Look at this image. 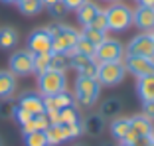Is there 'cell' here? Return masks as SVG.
Listing matches in <instances>:
<instances>
[{
    "label": "cell",
    "instance_id": "3",
    "mask_svg": "<svg viewBox=\"0 0 154 146\" xmlns=\"http://www.w3.org/2000/svg\"><path fill=\"white\" fill-rule=\"evenodd\" d=\"M38 89H40L42 97H50L55 93H61L67 89V77L63 71H55V69H48L42 75H38Z\"/></svg>",
    "mask_w": 154,
    "mask_h": 146
},
{
    "label": "cell",
    "instance_id": "23",
    "mask_svg": "<svg viewBox=\"0 0 154 146\" xmlns=\"http://www.w3.org/2000/svg\"><path fill=\"white\" fill-rule=\"evenodd\" d=\"M103 126H105V119L101 117V114H93V117H89V119L83 123V130L89 132L91 136L101 134V132H103Z\"/></svg>",
    "mask_w": 154,
    "mask_h": 146
},
{
    "label": "cell",
    "instance_id": "15",
    "mask_svg": "<svg viewBox=\"0 0 154 146\" xmlns=\"http://www.w3.org/2000/svg\"><path fill=\"white\" fill-rule=\"evenodd\" d=\"M16 91V75L10 71H0V99H10Z\"/></svg>",
    "mask_w": 154,
    "mask_h": 146
},
{
    "label": "cell",
    "instance_id": "19",
    "mask_svg": "<svg viewBox=\"0 0 154 146\" xmlns=\"http://www.w3.org/2000/svg\"><path fill=\"white\" fill-rule=\"evenodd\" d=\"M16 6H18V10L24 16H38L44 10V2L42 0H18Z\"/></svg>",
    "mask_w": 154,
    "mask_h": 146
},
{
    "label": "cell",
    "instance_id": "21",
    "mask_svg": "<svg viewBox=\"0 0 154 146\" xmlns=\"http://www.w3.org/2000/svg\"><path fill=\"white\" fill-rule=\"evenodd\" d=\"M44 132H45V138H48V146H57L61 142H65V134H63L61 124H50Z\"/></svg>",
    "mask_w": 154,
    "mask_h": 146
},
{
    "label": "cell",
    "instance_id": "48",
    "mask_svg": "<svg viewBox=\"0 0 154 146\" xmlns=\"http://www.w3.org/2000/svg\"><path fill=\"white\" fill-rule=\"evenodd\" d=\"M150 146H154V140H152V144H150Z\"/></svg>",
    "mask_w": 154,
    "mask_h": 146
},
{
    "label": "cell",
    "instance_id": "45",
    "mask_svg": "<svg viewBox=\"0 0 154 146\" xmlns=\"http://www.w3.org/2000/svg\"><path fill=\"white\" fill-rule=\"evenodd\" d=\"M150 36H152V41H154V30H152V32H150Z\"/></svg>",
    "mask_w": 154,
    "mask_h": 146
},
{
    "label": "cell",
    "instance_id": "9",
    "mask_svg": "<svg viewBox=\"0 0 154 146\" xmlns=\"http://www.w3.org/2000/svg\"><path fill=\"white\" fill-rule=\"evenodd\" d=\"M125 55H144V57H154V41L148 34H138L134 36L128 46L125 47Z\"/></svg>",
    "mask_w": 154,
    "mask_h": 146
},
{
    "label": "cell",
    "instance_id": "44",
    "mask_svg": "<svg viewBox=\"0 0 154 146\" xmlns=\"http://www.w3.org/2000/svg\"><path fill=\"white\" fill-rule=\"evenodd\" d=\"M2 2H8V4H16L18 0H2Z\"/></svg>",
    "mask_w": 154,
    "mask_h": 146
},
{
    "label": "cell",
    "instance_id": "8",
    "mask_svg": "<svg viewBox=\"0 0 154 146\" xmlns=\"http://www.w3.org/2000/svg\"><path fill=\"white\" fill-rule=\"evenodd\" d=\"M125 57V46H122L119 40H113V38H107L103 44L97 46L95 51V59L99 61H121Z\"/></svg>",
    "mask_w": 154,
    "mask_h": 146
},
{
    "label": "cell",
    "instance_id": "40",
    "mask_svg": "<svg viewBox=\"0 0 154 146\" xmlns=\"http://www.w3.org/2000/svg\"><path fill=\"white\" fill-rule=\"evenodd\" d=\"M138 136H140V134L136 132V130H132V128H131V130L127 132V136H125V140H122V142H125V144H134V140H136Z\"/></svg>",
    "mask_w": 154,
    "mask_h": 146
},
{
    "label": "cell",
    "instance_id": "25",
    "mask_svg": "<svg viewBox=\"0 0 154 146\" xmlns=\"http://www.w3.org/2000/svg\"><path fill=\"white\" fill-rule=\"evenodd\" d=\"M81 36L87 38V40H89L91 44H95V46L103 44V41L109 38V36H107V32H99V30H95V28H91V26H83Z\"/></svg>",
    "mask_w": 154,
    "mask_h": 146
},
{
    "label": "cell",
    "instance_id": "11",
    "mask_svg": "<svg viewBox=\"0 0 154 146\" xmlns=\"http://www.w3.org/2000/svg\"><path fill=\"white\" fill-rule=\"evenodd\" d=\"M18 107L24 111H28L30 114H42L45 113V107H44V97L40 93H34V91H26L18 97Z\"/></svg>",
    "mask_w": 154,
    "mask_h": 146
},
{
    "label": "cell",
    "instance_id": "26",
    "mask_svg": "<svg viewBox=\"0 0 154 146\" xmlns=\"http://www.w3.org/2000/svg\"><path fill=\"white\" fill-rule=\"evenodd\" d=\"M59 120H61V124H71L81 120V114L75 109V105H71V107H65V109H59Z\"/></svg>",
    "mask_w": 154,
    "mask_h": 146
},
{
    "label": "cell",
    "instance_id": "42",
    "mask_svg": "<svg viewBox=\"0 0 154 146\" xmlns=\"http://www.w3.org/2000/svg\"><path fill=\"white\" fill-rule=\"evenodd\" d=\"M44 2V6H51V4H57V2H61V0H42Z\"/></svg>",
    "mask_w": 154,
    "mask_h": 146
},
{
    "label": "cell",
    "instance_id": "33",
    "mask_svg": "<svg viewBox=\"0 0 154 146\" xmlns=\"http://www.w3.org/2000/svg\"><path fill=\"white\" fill-rule=\"evenodd\" d=\"M12 117H14V119H16V123H18V124H20V126H22V124H24V123H28V120L32 119L34 114H30V113H28V111H24V109H20V107H18V105H16V107H14V111H12Z\"/></svg>",
    "mask_w": 154,
    "mask_h": 146
},
{
    "label": "cell",
    "instance_id": "31",
    "mask_svg": "<svg viewBox=\"0 0 154 146\" xmlns=\"http://www.w3.org/2000/svg\"><path fill=\"white\" fill-rule=\"evenodd\" d=\"M89 26H91V28H95V30H99V32H107V30H109V24H107V16H105V10H103V8L97 10L95 18L91 20Z\"/></svg>",
    "mask_w": 154,
    "mask_h": 146
},
{
    "label": "cell",
    "instance_id": "46",
    "mask_svg": "<svg viewBox=\"0 0 154 146\" xmlns=\"http://www.w3.org/2000/svg\"><path fill=\"white\" fill-rule=\"evenodd\" d=\"M105 2H119V0H105Z\"/></svg>",
    "mask_w": 154,
    "mask_h": 146
},
{
    "label": "cell",
    "instance_id": "14",
    "mask_svg": "<svg viewBox=\"0 0 154 146\" xmlns=\"http://www.w3.org/2000/svg\"><path fill=\"white\" fill-rule=\"evenodd\" d=\"M128 120H131V128L136 130L140 136H152L154 134V124L148 117H144V114H134V117H131Z\"/></svg>",
    "mask_w": 154,
    "mask_h": 146
},
{
    "label": "cell",
    "instance_id": "37",
    "mask_svg": "<svg viewBox=\"0 0 154 146\" xmlns=\"http://www.w3.org/2000/svg\"><path fill=\"white\" fill-rule=\"evenodd\" d=\"M83 2H87V0H61V4H63L67 10H77Z\"/></svg>",
    "mask_w": 154,
    "mask_h": 146
},
{
    "label": "cell",
    "instance_id": "32",
    "mask_svg": "<svg viewBox=\"0 0 154 146\" xmlns=\"http://www.w3.org/2000/svg\"><path fill=\"white\" fill-rule=\"evenodd\" d=\"M97 69H99V61H97V59H91L89 63H87L85 67L79 71V75H83V77H93V79H97Z\"/></svg>",
    "mask_w": 154,
    "mask_h": 146
},
{
    "label": "cell",
    "instance_id": "7",
    "mask_svg": "<svg viewBox=\"0 0 154 146\" xmlns=\"http://www.w3.org/2000/svg\"><path fill=\"white\" fill-rule=\"evenodd\" d=\"M8 65H10L8 71L14 73L16 77L30 75V73H34V53H30L28 50H20V51L10 55Z\"/></svg>",
    "mask_w": 154,
    "mask_h": 146
},
{
    "label": "cell",
    "instance_id": "38",
    "mask_svg": "<svg viewBox=\"0 0 154 146\" xmlns=\"http://www.w3.org/2000/svg\"><path fill=\"white\" fill-rule=\"evenodd\" d=\"M144 105V117H148L150 120L154 119V99L152 101H146V103H142Z\"/></svg>",
    "mask_w": 154,
    "mask_h": 146
},
{
    "label": "cell",
    "instance_id": "10",
    "mask_svg": "<svg viewBox=\"0 0 154 146\" xmlns=\"http://www.w3.org/2000/svg\"><path fill=\"white\" fill-rule=\"evenodd\" d=\"M28 51L30 53H50L51 51V34L48 28H38L30 34Z\"/></svg>",
    "mask_w": 154,
    "mask_h": 146
},
{
    "label": "cell",
    "instance_id": "29",
    "mask_svg": "<svg viewBox=\"0 0 154 146\" xmlns=\"http://www.w3.org/2000/svg\"><path fill=\"white\" fill-rule=\"evenodd\" d=\"M63 126V134H65V140H71V138L81 136L85 130H83V120H77V123L71 124H61Z\"/></svg>",
    "mask_w": 154,
    "mask_h": 146
},
{
    "label": "cell",
    "instance_id": "30",
    "mask_svg": "<svg viewBox=\"0 0 154 146\" xmlns=\"http://www.w3.org/2000/svg\"><path fill=\"white\" fill-rule=\"evenodd\" d=\"M119 111H121V101L119 99H107L103 103V107H101V117H115V114H119Z\"/></svg>",
    "mask_w": 154,
    "mask_h": 146
},
{
    "label": "cell",
    "instance_id": "20",
    "mask_svg": "<svg viewBox=\"0 0 154 146\" xmlns=\"http://www.w3.org/2000/svg\"><path fill=\"white\" fill-rule=\"evenodd\" d=\"M18 44V32L14 28L6 26L0 30V50H12Z\"/></svg>",
    "mask_w": 154,
    "mask_h": 146
},
{
    "label": "cell",
    "instance_id": "6",
    "mask_svg": "<svg viewBox=\"0 0 154 146\" xmlns=\"http://www.w3.org/2000/svg\"><path fill=\"white\" fill-rule=\"evenodd\" d=\"M125 69L132 73L136 79L154 75V57L144 55H125Z\"/></svg>",
    "mask_w": 154,
    "mask_h": 146
},
{
    "label": "cell",
    "instance_id": "4",
    "mask_svg": "<svg viewBox=\"0 0 154 146\" xmlns=\"http://www.w3.org/2000/svg\"><path fill=\"white\" fill-rule=\"evenodd\" d=\"M105 16H107L109 30H113V32H125L132 26V10L127 4L115 2L113 6L105 10Z\"/></svg>",
    "mask_w": 154,
    "mask_h": 146
},
{
    "label": "cell",
    "instance_id": "22",
    "mask_svg": "<svg viewBox=\"0 0 154 146\" xmlns=\"http://www.w3.org/2000/svg\"><path fill=\"white\" fill-rule=\"evenodd\" d=\"M73 53H81V55H87V57H95V51H97V46L95 44H91L87 38H83L81 34H79V40L75 41V46H73Z\"/></svg>",
    "mask_w": 154,
    "mask_h": 146
},
{
    "label": "cell",
    "instance_id": "18",
    "mask_svg": "<svg viewBox=\"0 0 154 146\" xmlns=\"http://www.w3.org/2000/svg\"><path fill=\"white\" fill-rule=\"evenodd\" d=\"M97 10H99V6L87 0V2H83V4L79 6V8H77V20H79V22H81L83 26H89L91 20L95 18Z\"/></svg>",
    "mask_w": 154,
    "mask_h": 146
},
{
    "label": "cell",
    "instance_id": "28",
    "mask_svg": "<svg viewBox=\"0 0 154 146\" xmlns=\"http://www.w3.org/2000/svg\"><path fill=\"white\" fill-rule=\"evenodd\" d=\"M50 57H51V51L50 53H34V73L42 75L44 71L50 69Z\"/></svg>",
    "mask_w": 154,
    "mask_h": 146
},
{
    "label": "cell",
    "instance_id": "43",
    "mask_svg": "<svg viewBox=\"0 0 154 146\" xmlns=\"http://www.w3.org/2000/svg\"><path fill=\"white\" fill-rule=\"evenodd\" d=\"M101 146H117V144H115V142H103Z\"/></svg>",
    "mask_w": 154,
    "mask_h": 146
},
{
    "label": "cell",
    "instance_id": "13",
    "mask_svg": "<svg viewBox=\"0 0 154 146\" xmlns=\"http://www.w3.org/2000/svg\"><path fill=\"white\" fill-rule=\"evenodd\" d=\"M73 103H75V99H73V95H69L67 91H61V93H55V95L44 97L45 111H59V109H65V107H71Z\"/></svg>",
    "mask_w": 154,
    "mask_h": 146
},
{
    "label": "cell",
    "instance_id": "27",
    "mask_svg": "<svg viewBox=\"0 0 154 146\" xmlns=\"http://www.w3.org/2000/svg\"><path fill=\"white\" fill-rule=\"evenodd\" d=\"M24 144L26 146H48L45 132L44 130H34V132L24 134Z\"/></svg>",
    "mask_w": 154,
    "mask_h": 146
},
{
    "label": "cell",
    "instance_id": "24",
    "mask_svg": "<svg viewBox=\"0 0 154 146\" xmlns=\"http://www.w3.org/2000/svg\"><path fill=\"white\" fill-rule=\"evenodd\" d=\"M71 67V57L67 53H51L50 57V69H55V71H67Z\"/></svg>",
    "mask_w": 154,
    "mask_h": 146
},
{
    "label": "cell",
    "instance_id": "34",
    "mask_svg": "<svg viewBox=\"0 0 154 146\" xmlns=\"http://www.w3.org/2000/svg\"><path fill=\"white\" fill-rule=\"evenodd\" d=\"M48 12H50V16H51V18L59 20V18H63L65 14H67V8H65V6L61 4V2H57V4L48 6Z\"/></svg>",
    "mask_w": 154,
    "mask_h": 146
},
{
    "label": "cell",
    "instance_id": "5",
    "mask_svg": "<svg viewBox=\"0 0 154 146\" xmlns=\"http://www.w3.org/2000/svg\"><path fill=\"white\" fill-rule=\"evenodd\" d=\"M127 69L122 61H101L97 69V81L105 87H115L125 79Z\"/></svg>",
    "mask_w": 154,
    "mask_h": 146
},
{
    "label": "cell",
    "instance_id": "1",
    "mask_svg": "<svg viewBox=\"0 0 154 146\" xmlns=\"http://www.w3.org/2000/svg\"><path fill=\"white\" fill-rule=\"evenodd\" d=\"M48 30L51 34V53H65L73 50L75 41L79 40V32L65 24H54Z\"/></svg>",
    "mask_w": 154,
    "mask_h": 146
},
{
    "label": "cell",
    "instance_id": "47",
    "mask_svg": "<svg viewBox=\"0 0 154 146\" xmlns=\"http://www.w3.org/2000/svg\"><path fill=\"white\" fill-rule=\"evenodd\" d=\"M121 146H132V144H125V142H122V144H121Z\"/></svg>",
    "mask_w": 154,
    "mask_h": 146
},
{
    "label": "cell",
    "instance_id": "2",
    "mask_svg": "<svg viewBox=\"0 0 154 146\" xmlns=\"http://www.w3.org/2000/svg\"><path fill=\"white\" fill-rule=\"evenodd\" d=\"M99 91H101V83L97 79L79 75L75 81V95H73V99L81 107H93L95 101L99 99Z\"/></svg>",
    "mask_w": 154,
    "mask_h": 146
},
{
    "label": "cell",
    "instance_id": "35",
    "mask_svg": "<svg viewBox=\"0 0 154 146\" xmlns=\"http://www.w3.org/2000/svg\"><path fill=\"white\" fill-rule=\"evenodd\" d=\"M34 126H36V130H45V128L50 126V120H48V117H45V113L42 114H34Z\"/></svg>",
    "mask_w": 154,
    "mask_h": 146
},
{
    "label": "cell",
    "instance_id": "12",
    "mask_svg": "<svg viewBox=\"0 0 154 146\" xmlns=\"http://www.w3.org/2000/svg\"><path fill=\"white\" fill-rule=\"evenodd\" d=\"M132 24L144 30V32H152L154 30V8H146V6H138L132 12Z\"/></svg>",
    "mask_w": 154,
    "mask_h": 146
},
{
    "label": "cell",
    "instance_id": "36",
    "mask_svg": "<svg viewBox=\"0 0 154 146\" xmlns=\"http://www.w3.org/2000/svg\"><path fill=\"white\" fill-rule=\"evenodd\" d=\"M14 103H10L8 99H4L2 101V105H0V114L2 117H12V111H14Z\"/></svg>",
    "mask_w": 154,
    "mask_h": 146
},
{
    "label": "cell",
    "instance_id": "16",
    "mask_svg": "<svg viewBox=\"0 0 154 146\" xmlns=\"http://www.w3.org/2000/svg\"><path fill=\"white\" fill-rule=\"evenodd\" d=\"M136 93L142 99V103L154 99V75H148V77H140L138 83H136Z\"/></svg>",
    "mask_w": 154,
    "mask_h": 146
},
{
    "label": "cell",
    "instance_id": "17",
    "mask_svg": "<svg viewBox=\"0 0 154 146\" xmlns=\"http://www.w3.org/2000/svg\"><path fill=\"white\" fill-rule=\"evenodd\" d=\"M128 130H131V120L125 119V117H119V119H115L113 123H111V134H113V138L119 140V142L125 140Z\"/></svg>",
    "mask_w": 154,
    "mask_h": 146
},
{
    "label": "cell",
    "instance_id": "41",
    "mask_svg": "<svg viewBox=\"0 0 154 146\" xmlns=\"http://www.w3.org/2000/svg\"><path fill=\"white\" fill-rule=\"evenodd\" d=\"M138 6H146V8H154V0H138Z\"/></svg>",
    "mask_w": 154,
    "mask_h": 146
},
{
    "label": "cell",
    "instance_id": "39",
    "mask_svg": "<svg viewBox=\"0 0 154 146\" xmlns=\"http://www.w3.org/2000/svg\"><path fill=\"white\" fill-rule=\"evenodd\" d=\"M152 140H154V134H152V136H138L132 146H150V144H152Z\"/></svg>",
    "mask_w": 154,
    "mask_h": 146
}]
</instances>
